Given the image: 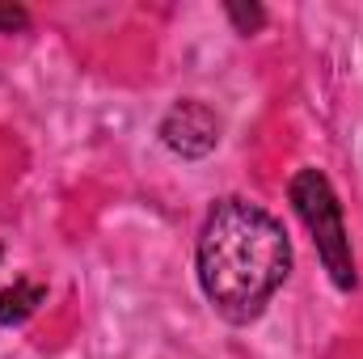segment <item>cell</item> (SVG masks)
<instances>
[{"label":"cell","mask_w":363,"mask_h":359,"mask_svg":"<svg viewBox=\"0 0 363 359\" xmlns=\"http://www.w3.org/2000/svg\"><path fill=\"white\" fill-rule=\"evenodd\" d=\"M291 270V245L283 224L250 199H220L199 233V283L207 300L233 317L250 321L283 287Z\"/></svg>","instance_id":"obj_1"},{"label":"cell","mask_w":363,"mask_h":359,"mask_svg":"<svg viewBox=\"0 0 363 359\" xmlns=\"http://www.w3.org/2000/svg\"><path fill=\"white\" fill-rule=\"evenodd\" d=\"M287 194H291L296 216H300L304 228L313 233L317 254H321V263L330 270V279H334L342 292H351V287H355V258H351V237H347L342 203H338L334 186L325 182V174H317V170H300V174L291 178V186H287Z\"/></svg>","instance_id":"obj_2"},{"label":"cell","mask_w":363,"mask_h":359,"mask_svg":"<svg viewBox=\"0 0 363 359\" xmlns=\"http://www.w3.org/2000/svg\"><path fill=\"white\" fill-rule=\"evenodd\" d=\"M161 140H165V148L178 153V157H190V161H194V157H207V153L220 144V118H216L211 106L186 97V101H178V106L165 114Z\"/></svg>","instance_id":"obj_3"},{"label":"cell","mask_w":363,"mask_h":359,"mask_svg":"<svg viewBox=\"0 0 363 359\" xmlns=\"http://www.w3.org/2000/svg\"><path fill=\"white\" fill-rule=\"evenodd\" d=\"M43 296H47V287L43 283H34V279H13L9 287H0V326H17V321H26L38 304H43Z\"/></svg>","instance_id":"obj_4"},{"label":"cell","mask_w":363,"mask_h":359,"mask_svg":"<svg viewBox=\"0 0 363 359\" xmlns=\"http://www.w3.org/2000/svg\"><path fill=\"white\" fill-rule=\"evenodd\" d=\"M30 26V17H26V9H13V4H0V30L4 34H13V30H26Z\"/></svg>","instance_id":"obj_5"},{"label":"cell","mask_w":363,"mask_h":359,"mask_svg":"<svg viewBox=\"0 0 363 359\" xmlns=\"http://www.w3.org/2000/svg\"><path fill=\"white\" fill-rule=\"evenodd\" d=\"M228 13H233V17H237V21H241V26H245V34H250V30H254V26H258V21H262V9H250V13H245V9H237V4H233V9H228Z\"/></svg>","instance_id":"obj_6"}]
</instances>
